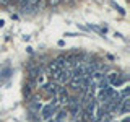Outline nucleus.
<instances>
[{"instance_id":"nucleus-8","label":"nucleus","mask_w":130,"mask_h":122,"mask_svg":"<svg viewBox=\"0 0 130 122\" xmlns=\"http://www.w3.org/2000/svg\"><path fill=\"white\" fill-rule=\"evenodd\" d=\"M63 0H49V5H52V7H57L59 3H62Z\"/></svg>"},{"instance_id":"nucleus-2","label":"nucleus","mask_w":130,"mask_h":122,"mask_svg":"<svg viewBox=\"0 0 130 122\" xmlns=\"http://www.w3.org/2000/svg\"><path fill=\"white\" fill-rule=\"evenodd\" d=\"M59 108H60V106L52 104V103L42 106V108H41V117H42V119H46V120L47 119H52V117L55 116V112L59 111Z\"/></svg>"},{"instance_id":"nucleus-3","label":"nucleus","mask_w":130,"mask_h":122,"mask_svg":"<svg viewBox=\"0 0 130 122\" xmlns=\"http://www.w3.org/2000/svg\"><path fill=\"white\" fill-rule=\"evenodd\" d=\"M42 89L47 93V95H51L52 98H54L57 95V89H59V85H55L54 81H46V83L42 85Z\"/></svg>"},{"instance_id":"nucleus-7","label":"nucleus","mask_w":130,"mask_h":122,"mask_svg":"<svg viewBox=\"0 0 130 122\" xmlns=\"http://www.w3.org/2000/svg\"><path fill=\"white\" fill-rule=\"evenodd\" d=\"M20 10H21V13H32L36 10V7H31L28 3H24V5H20Z\"/></svg>"},{"instance_id":"nucleus-10","label":"nucleus","mask_w":130,"mask_h":122,"mask_svg":"<svg viewBox=\"0 0 130 122\" xmlns=\"http://www.w3.org/2000/svg\"><path fill=\"white\" fill-rule=\"evenodd\" d=\"M46 122H54V119H47V120H46Z\"/></svg>"},{"instance_id":"nucleus-6","label":"nucleus","mask_w":130,"mask_h":122,"mask_svg":"<svg viewBox=\"0 0 130 122\" xmlns=\"http://www.w3.org/2000/svg\"><path fill=\"white\" fill-rule=\"evenodd\" d=\"M88 29H93V31H96V33H99V34H106L107 33V28H101V26H94V24H89L88 26Z\"/></svg>"},{"instance_id":"nucleus-4","label":"nucleus","mask_w":130,"mask_h":122,"mask_svg":"<svg viewBox=\"0 0 130 122\" xmlns=\"http://www.w3.org/2000/svg\"><path fill=\"white\" fill-rule=\"evenodd\" d=\"M60 70H62V68L57 67V64L52 60V62L49 64V67H47V75L52 77L54 80H57V78H59V75H60Z\"/></svg>"},{"instance_id":"nucleus-9","label":"nucleus","mask_w":130,"mask_h":122,"mask_svg":"<svg viewBox=\"0 0 130 122\" xmlns=\"http://www.w3.org/2000/svg\"><path fill=\"white\" fill-rule=\"evenodd\" d=\"M3 24H5V21H3V20H0V28H2Z\"/></svg>"},{"instance_id":"nucleus-5","label":"nucleus","mask_w":130,"mask_h":122,"mask_svg":"<svg viewBox=\"0 0 130 122\" xmlns=\"http://www.w3.org/2000/svg\"><path fill=\"white\" fill-rule=\"evenodd\" d=\"M29 108L32 112H38L41 108H42V103H41V99H38V98H31L29 101Z\"/></svg>"},{"instance_id":"nucleus-1","label":"nucleus","mask_w":130,"mask_h":122,"mask_svg":"<svg viewBox=\"0 0 130 122\" xmlns=\"http://www.w3.org/2000/svg\"><path fill=\"white\" fill-rule=\"evenodd\" d=\"M106 80H107V85H109V86H117V88L127 81V78H125L122 73H116V72H114V73H109V75L106 77Z\"/></svg>"}]
</instances>
